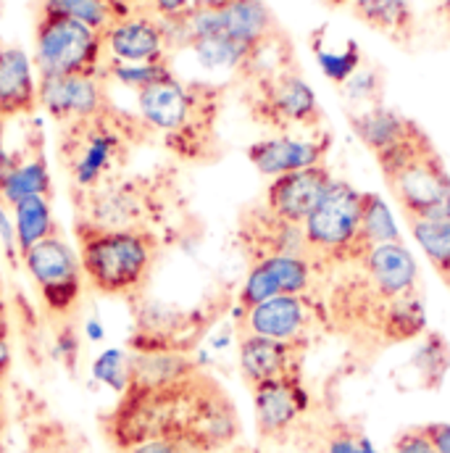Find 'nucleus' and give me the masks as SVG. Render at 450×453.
Here are the masks:
<instances>
[{"label":"nucleus","instance_id":"obj_54","mask_svg":"<svg viewBox=\"0 0 450 453\" xmlns=\"http://www.w3.org/2000/svg\"><path fill=\"white\" fill-rule=\"evenodd\" d=\"M0 453H5V449H3V443H0Z\"/></svg>","mask_w":450,"mask_h":453},{"label":"nucleus","instance_id":"obj_40","mask_svg":"<svg viewBox=\"0 0 450 453\" xmlns=\"http://www.w3.org/2000/svg\"><path fill=\"white\" fill-rule=\"evenodd\" d=\"M148 11L158 16L161 21L174 24V21L187 19L195 8H193V0H148Z\"/></svg>","mask_w":450,"mask_h":453},{"label":"nucleus","instance_id":"obj_46","mask_svg":"<svg viewBox=\"0 0 450 453\" xmlns=\"http://www.w3.org/2000/svg\"><path fill=\"white\" fill-rule=\"evenodd\" d=\"M11 364H13L11 342H8V338H0V382L8 377V372H11Z\"/></svg>","mask_w":450,"mask_h":453},{"label":"nucleus","instance_id":"obj_26","mask_svg":"<svg viewBox=\"0 0 450 453\" xmlns=\"http://www.w3.org/2000/svg\"><path fill=\"white\" fill-rule=\"evenodd\" d=\"M253 264H258L269 274L277 296H309L311 293L317 266H314V261L309 256H301V253H269V256L253 258Z\"/></svg>","mask_w":450,"mask_h":453},{"label":"nucleus","instance_id":"obj_10","mask_svg":"<svg viewBox=\"0 0 450 453\" xmlns=\"http://www.w3.org/2000/svg\"><path fill=\"white\" fill-rule=\"evenodd\" d=\"M77 222L106 229H150L158 203L145 180H111L90 193H77Z\"/></svg>","mask_w":450,"mask_h":453},{"label":"nucleus","instance_id":"obj_51","mask_svg":"<svg viewBox=\"0 0 450 453\" xmlns=\"http://www.w3.org/2000/svg\"><path fill=\"white\" fill-rule=\"evenodd\" d=\"M324 3H330V5H347L350 0H324Z\"/></svg>","mask_w":450,"mask_h":453},{"label":"nucleus","instance_id":"obj_47","mask_svg":"<svg viewBox=\"0 0 450 453\" xmlns=\"http://www.w3.org/2000/svg\"><path fill=\"white\" fill-rule=\"evenodd\" d=\"M11 335V317H8V306L0 296V338H8Z\"/></svg>","mask_w":450,"mask_h":453},{"label":"nucleus","instance_id":"obj_8","mask_svg":"<svg viewBox=\"0 0 450 453\" xmlns=\"http://www.w3.org/2000/svg\"><path fill=\"white\" fill-rule=\"evenodd\" d=\"M21 266L34 282L42 309L50 317L66 319L69 314H74L82 301L85 274L77 248L61 232L24 250Z\"/></svg>","mask_w":450,"mask_h":453},{"label":"nucleus","instance_id":"obj_9","mask_svg":"<svg viewBox=\"0 0 450 453\" xmlns=\"http://www.w3.org/2000/svg\"><path fill=\"white\" fill-rule=\"evenodd\" d=\"M250 109L258 121L274 129H319L324 121V111L314 88L303 80L298 66H287L277 74L253 80Z\"/></svg>","mask_w":450,"mask_h":453},{"label":"nucleus","instance_id":"obj_36","mask_svg":"<svg viewBox=\"0 0 450 453\" xmlns=\"http://www.w3.org/2000/svg\"><path fill=\"white\" fill-rule=\"evenodd\" d=\"M29 453H82L64 425H37L29 438Z\"/></svg>","mask_w":450,"mask_h":453},{"label":"nucleus","instance_id":"obj_50","mask_svg":"<svg viewBox=\"0 0 450 453\" xmlns=\"http://www.w3.org/2000/svg\"><path fill=\"white\" fill-rule=\"evenodd\" d=\"M440 8H443V13H446V21H448L450 29V0H440Z\"/></svg>","mask_w":450,"mask_h":453},{"label":"nucleus","instance_id":"obj_35","mask_svg":"<svg viewBox=\"0 0 450 453\" xmlns=\"http://www.w3.org/2000/svg\"><path fill=\"white\" fill-rule=\"evenodd\" d=\"M342 93H345L347 101H353L358 109L382 104V72L374 69V66H361V69L342 85Z\"/></svg>","mask_w":450,"mask_h":453},{"label":"nucleus","instance_id":"obj_38","mask_svg":"<svg viewBox=\"0 0 450 453\" xmlns=\"http://www.w3.org/2000/svg\"><path fill=\"white\" fill-rule=\"evenodd\" d=\"M53 356L69 369L74 372L77 369V361H80V335L72 325H61L56 338H53Z\"/></svg>","mask_w":450,"mask_h":453},{"label":"nucleus","instance_id":"obj_2","mask_svg":"<svg viewBox=\"0 0 450 453\" xmlns=\"http://www.w3.org/2000/svg\"><path fill=\"white\" fill-rule=\"evenodd\" d=\"M219 98L222 93L214 85L169 74L137 93V119L148 132L161 134L177 156L203 158V150L214 142Z\"/></svg>","mask_w":450,"mask_h":453},{"label":"nucleus","instance_id":"obj_30","mask_svg":"<svg viewBox=\"0 0 450 453\" xmlns=\"http://www.w3.org/2000/svg\"><path fill=\"white\" fill-rule=\"evenodd\" d=\"M406 369L414 372L419 388H440L450 369V348L446 338L440 333H427Z\"/></svg>","mask_w":450,"mask_h":453},{"label":"nucleus","instance_id":"obj_42","mask_svg":"<svg viewBox=\"0 0 450 453\" xmlns=\"http://www.w3.org/2000/svg\"><path fill=\"white\" fill-rule=\"evenodd\" d=\"M424 435L430 438L435 453H450V422H432V425H422Z\"/></svg>","mask_w":450,"mask_h":453},{"label":"nucleus","instance_id":"obj_15","mask_svg":"<svg viewBox=\"0 0 450 453\" xmlns=\"http://www.w3.org/2000/svg\"><path fill=\"white\" fill-rule=\"evenodd\" d=\"M37 104L61 127L95 119L111 109L101 77H40Z\"/></svg>","mask_w":450,"mask_h":453},{"label":"nucleus","instance_id":"obj_41","mask_svg":"<svg viewBox=\"0 0 450 453\" xmlns=\"http://www.w3.org/2000/svg\"><path fill=\"white\" fill-rule=\"evenodd\" d=\"M393 453H435L430 438L424 435L422 427H411L406 433H400L393 443Z\"/></svg>","mask_w":450,"mask_h":453},{"label":"nucleus","instance_id":"obj_16","mask_svg":"<svg viewBox=\"0 0 450 453\" xmlns=\"http://www.w3.org/2000/svg\"><path fill=\"white\" fill-rule=\"evenodd\" d=\"M363 285L377 303L419 290V264L403 242H385L369 248L361 258Z\"/></svg>","mask_w":450,"mask_h":453},{"label":"nucleus","instance_id":"obj_22","mask_svg":"<svg viewBox=\"0 0 450 453\" xmlns=\"http://www.w3.org/2000/svg\"><path fill=\"white\" fill-rule=\"evenodd\" d=\"M374 325L387 342H406V340L427 335V309L419 290L406 293L393 301H382L374 309Z\"/></svg>","mask_w":450,"mask_h":453},{"label":"nucleus","instance_id":"obj_31","mask_svg":"<svg viewBox=\"0 0 450 453\" xmlns=\"http://www.w3.org/2000/svg\"><path fill=\"white\" fill-rule=\"evenodd\" d=\"M408 226L435 272L443 280L450 277V219H408Z\"/></svg>","mask_w":450,"mask_h":453},{"label":"nucleus","instance_id":"obj_44","mask_svg":"<svg viewBox=\"0 0 450 453\" xmlns=\"http://www.w3.org/2000/svg\"><path fill=\"white\" fill-rule=\"evenodd\" d=\"M82 335L88 342H103L106 340V325L98 317H88L82 322Z\"/></svg>","mask_w":450,"mask_h":453},{"label":"nucleus","instance_id":"obj_4","mask_svg":"<svg viewBox=\"0 0 450 453\" xmlns=\"http://www.w3.org/2000/svg\"><path fill=\"white\" fill-rule=\"evenodd\" d=\"M140 132H148L140 119H129L116 109H109L95 119L64 124L58 158L72 180L74 196L118 180L129 148Z\"/></svg>","mask_w":450,"mask_h":453},{"label":"nucleus","instance_id":"obj_24","mask_svg":"<svg viewBox=\"0 0 450 453\" xmlns=\"http://www.w3.org/2000/svg\"><path fill=\"white\" fill-rule=\"evenodd\" d=\"M311 50L322 74L339 88L363 66L361 45L353 37H332L330 27H319L311 35Z\"/></svg>","mask_w":450,"mask_h":453},{"label":"nucleus","instance_id":"obj_23","mask_svg":"<svg viewBox=\"0 0 450 453\" xmlns=\"http://www.w3.org/2000/svg\"><path fill=\"white\" fill-rule=\"evenodd\" d=\"M201 364L182 350H150L132 353V385L145 390H158L195 374Z\"/></svg>","mask_w":450,"mask_h":453},{"label":"nucleus","instance_id":"obj_49","mask_svg":"<svg viewBox=\"0 0 450 453\" xmlns=\"http://www.w3.org/2000/svg\"><path fill=\"white\" fill-rule=\"evenodd\" d=\"M3 427H5V411H3V388H0V435H3Z\"/></svg>","mask_w":450,"mask_h":453},{"label":"nucleus","instance_id":"obj_5","mask_svg":"<svg viewBox=\"0 0 450 453\" xmlns=\"http://www.w3.org/2000/svg\"><path fill=\"white\" fill-rule=\"evenodd\" d=\"M377 164L406 219H427L450 198L448 169L419 124L398 145L379 153Z\"/></svg>","mask_w":450,"mask_h":453},{"label":"nucleus","instance_id":"obj_1","mask_svg":"<svg viewBox=\"0 0 450 453\" xmlns=\"http://www.w3.org/2000/svg\"><path fill=\"white\" fill-rule=\"evenodd\" d=\"M101 427L118 453L158 438L195 453H214L237 441L240 417L225 388L198 369L158 390L132 385Z\"/></svg>","mask_w":450,"mask_h":453},{"label":"nucleus","instance_id":"obj_39","mask_svg":"<svg viewBox=\"0 0 450 453\" xmlns=\"http://www.w3.org/2000/svg\"><path fill=\"white\" fill-rule=\"evenodd\" d=\"M0 248L5 261L16 269L21 264V253H19V242H16V225H13V211L11 206H5L0 201Z\"/></svg>","mask_w":450,"mask_h":453},{"label":"nucleus","instance_id":"obj_27","mask_svg":"<svg viewBox=\"0 0 450 453\" xmlns=\"http://www.w3.org/2000/svg\"><path fill=\"white\" fill-rule=\"evenodd\" d=\"M13 225H16V242L19 253L29 250L32 245L53 237L58 232V222L53 214V203L48 196H32L19 201L13 209Z\"/></svg>","mask_w":450,"mask_h":453},{"label":"nucleus","instance_id":"obj_25","mask_svg":"<svg viewBox=\"0 0 450 453\" xmlns=\"http://www.w3.org/2000/svg\"><path fill=\"white\" fill-rule=\"evenodd\" d=\"M347 5L358 21L395 42H408L414 35L411 0H350Z\"/></svg>","mask_w":450,"mask_h":453},{"label":"nucleus","instance_id":"obj_32","mask_svg":"<svg viewBox=\"0 0 450 453\" xmlns=\"http://www.w3.org/2000/svg\"><path fill=\"white\" fill-rule=\"evenodd\" d=\"M40 13L66 16L98 32H106L113 21L121 19L111 0H40Z\"/></svg>","mask_w":450,"mask_h":453},{"label":"nucleus","instance_id":"obj_28","mask_svg":"<svg viewBox=\"0 0 450 453\" xmlns=\"http://www.w3.org/2000/svg\"><path fill=\"white\" fill-rule=\"evenodd\" d=\"M385 242H403L400 226L395 222L393 209L379 193H363V211H361V250L366 253L374 245Z\"/></svg>","mask_w":450,"mask_h":453},{"label":"nucleus","instance_id":"obj_14","mask_svg":"<svg viewBox=\"0 0 450 453\" xmlns=\"http://www.w3.org/2000/svg\"><path fill=\"white\" fill-rule=\"evenodd\" d=\"M332 137L319 132L314 137H295V134H277L258 140L248 148V161L256 166L258 174L277 180L282 174L303 172L311 166H322L327 161Z\"/></svg>","mask_w":450,"mask_h":453},{"label":"nucleus","instance_id":"obj_21","mask_svg":"<svg viewBox=\"0 0 450 453\" xmlns=\"http://www.w3.org/2000/svg\"><path fill=\"white\" fill-rule=\"evenodd\" d=\"M414 127H416V121L406 119L403 113L387 109L385 104L350 111V129L355 132V137L374 156H379V153L390 150L393 145H398L403 137H408V132Z\"/></svg>","mask_w":450,"mask_h":453},{"label":"nucleus","instance_id":"obj_20","mask_svg":"<svg viewBox=\"0 0 450 453\" xmlns=\"http://www.w3.org/2000/svg\"><path fill=\"white\" fill-rule=\"evenodd\" d=\"M32 196H53V177L50 166L45 161L42 145L32 148L29 153L8 161L0 169V201L5 206H16L24 198Z\"/></svg>","mask_w":450,"mask_h":453},{"label":"nucleus","instance_id":"obj_7","mask_svg":"<svg viewBox=\"0 0 450 453\" xmlns=\"http://www.w3.org/2000/svg\"><path fill=\"white\" fill-rule=\"evenodd\" d=\"M34 69L40 77H103V32L53 13H37Z\"/></svg>","mask_w":450,"mask_h":453},{"label":"nucleus","instance_id":"obj_6","mask_svg":"<svg viewBox=\"0 0 450 453\" xmlns=\"http://www.w3.org/2000/svg\"><path fill=\"white\" fill-rule=\"evenodd\" d=\"M363 193L345 180H332L317 209L303 222L306 248L314 266L358 261L361 250Z\"/></svg>","mask_w":450,"mask_h":453},{"label":"nucleus","instance_id":"obj_33","mask_svg":"<svg viewBox=\"0 0 450 453\" xmlns=\"http://www.w3.org/2000/svg\"><path fill=\"white\" fill-rule=\"evenodd\" d=\"M90 377L121 398L132 388V350L103 348L90 364Z\"/></svg>","mask_w":450,"mask_h":453},{"label":"nucleus","instance_id":"obj_13","mask_svg":"<svg viewBox=\"0 0 450 453\" xmlns=\"http://www.w3.org/2000/svg\"><path fill=\"white\" fill-rule=\"evenodd\" d=\"M103 45L106 61L118 64H164L172 53L166 24L150 11H140L113 21L103 32Z\"/></svg>","mask_w":450,"mask_h":453},{"label":"nucleus","instance_id":"obj_29","mask_svg":"<svg viewBox=\"0 0 450 453\" xmlns=\"http://www.w3.org/2000/svg\"><path fill=\"white\" fill-rule=\"evenodd\" d=\"M187 50L195 53V58L201 61V66L211 69V72H245L248 58H250V48L229 40L225 35H209V37H198L187 45Z\"/></svg>","mask_w":450,"mask_h":453},{"label":"nucleus","instance_id":"obj_18","mask_svg":"<svg viewBox=\"0 0 450 453\" xmlns=\"http://www.w3.org/2000/svg\"><path fill=\"white\" fill-rule=\"evenodd\" d=\"M301 342H279L250 333H240L237 338V364L242 380L253 388L285 374H301Z\"/></svg>","mask_w":450,"mask_h":453},{"label":"nucleus","instance_id":"obj_19","mask_svg":"<svg viewBox=\"0 0 450 453\" xmlns=\"http://www.w3.org/2000/svg\"><path fill=\"white\" fill-rule=\"evenodd\" d=\"M34 61L24 48L0 42V124L29 116L37 104Z\"/></svg>","mask_w":450,"mask_h":453},{"label":"nucleus","instance_id":"obj_45","mask_svg":"<svg viewBox=\"0 0 450 453\" xmlns=\"http://www.w3.org/2000/svg\"><path fill=\"white\" fill-rule=\"evenodd\" d=\"M118 11L121 19L132 16V13H140V11H148V0H111Z\"/></svg>","mask_w":450,"mask_h":453},{"label":"nucleus","instance_id":"obj_11","mask_svg":"<svg viewBox=\"0 0 450 453\" xmlns=\"http://www.w3.org/2000/svg\"><path fill=\"white\" fill-rule=\"evenodd\" d=\"M319 311L314 309L311 296H277L253 309L234 306L232 319L240 333L279 340V342H301L311 333Z\"/></svg>","mask_w":450,"mask_h":453},{"label":"nucleus","instance_id":"obj_43","mask_svg":"<svg viewBox=\"0 0 450 453\" xmlns=\"http://www.w3.org/2000/svg\"><path fill=\"white\" fill-rule=\"evenodd\" d=\"M121 453H195L190 451L187 446H182V443H174V441H145V443H140V446H132V449H126V451Z\"/></svg>","mask_w":450,"mask_h":453},{"label":"nucleus","instance_id":"obj_48","mask_svg":"<svg viewBox=\"0 0 450 453\" xmlns=\"http://www.w3.org/2000/svg\"><path fill=\"white\" fill-rule=\"evenodd\" d=\"M229 0H193V8L195 11H214V8H222Z\"/></svg>","mask_w":450,"mask_h":453},{"label":"nucleus","instance_id":"obj_37","mask_svg":"<svg viewBox=\"0 0 450 453\" xmlns=\"http://www.w3.org/2000/svg\"><path fill=\"white\" fill-rule=\"evenodd\" d=\"M327 453H379V449L371 443L369 435L339 425L327 441Z\"/></svg>","mask_w":450,"mask_h":453},{"label":"nucleus","instance_id":"obj_53","mask_svg":"<svg viewBox=\"0 0 450 453\" xmlns=\"http://www.w3.org/2000/svg\"><path fill=\"white\" fill-rule=\"evenodd\" d=\"M446 285H448V288H450V277H446Z\"/></svg>","mask_w":450,"mask_h":453},{"label":"nucleus","instance_id":"obj_34","mask_svg":"<svg viewBox=\"0 0 450 453\" xmlns=\"http://www.w3.org/2000/svg\"><path fill=\"white\" fill-rule=\"evenodd\" d=\"M169 74H174L169 61H164V64H118V61H106V66H103V77L106 80H113V82H118V85H124V88H129L134 93H140V90L166 80Z\"/></svg>","mask_w":450,"mask_h":453},{"label":"nucleus","instance_id":"obj_17","mask_svg":"<svg viewBox=\"0 0 450 453\" xmlns=\"http://www.w3.org/2000/svg\"><path fill=\"white\" fill-rule=\"evenodd\" d=\"M332 180L335 177L327 169V164L311 166L303 172H293V174H282L269 182L263 209L271 217H277L279 222L303 226V222L317 209V203L322 201V196Z\"/></svg>","mask_w":450,"mask_h":453},{"label":"nucleus","instance_id":"obj_52","mask_svg":"<svg viewBox=\"0 0 450 453\" xmlns=\"http://www.w3.org/2000/svg\"><path fill=\"white\" fill-rule=\"evenodd\" d=\"M237 453H256V451H250V449H242V451H237Z\"/></svg>","mask_w":450,"mask_h":453},{"label":"nucleus","instance_id":"obj_3","mask_svg":"<svg viewBox=\"0 0 450 453\" xmlns=\"http://www.w3.org/2000/svg\"><path fill=\"white\" fill-rule=\"evenodd\" d=\"M85 282L103 296H137L161 253L153 229H106L77 222Z\"/></svg>","mask_w":450,"mask_h":453},{"label":"nucleus","instance_id":"obj_12","mask_svg":"<svg viewBox=\"0 0 450 453\" xmlns=\"http://www.w3.org/2000/svg\"><path fill=\"white\" fill-rule=\"evenodd\" d=\"M256 430L266 441L285 438L309 411L311 395L301 374H285L250 388Z\"/></svg>","mask_w":450,"mask_h":453}]
</instances>
